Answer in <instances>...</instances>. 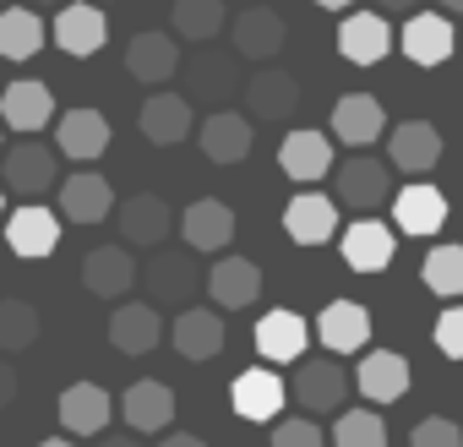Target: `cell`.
<instances>
[{"label":"cell","mask_w":463,"mask_h":447,"mask_svg":"<svg viewBox=\"0 0 463 447\" xmlns=\"http://www.w3.org/2000/svg\"><path fill=\"white\" fill-rule=\"evenodd\" d=\"M354 387H360L371 404H398V398L409 393V360H403L398 349H371V355H360Z\"/></svg>","instance_id":"cell-28"},{"label":"cell","mask_w":463,"mask_h":447,"mask_svg":"<svg viewBox=\"0 0 463 447\" xmlns=\"http://www.w3.org/2000/svg\"><path fill=\"white\" fill-rule=\"evenodd\" d=\"M137 126H142V137H147V142L169 147V142H185V137H191L196 115H191V99H185V93H153V99L142 104Z\"/></svg>","instance_id":"cell-32"},{"label":"cell","mask_w":463,"mask_h":447,"mask_svg":"<svg viewBox=\"0 0 463 447\" xmlns=\"http://www.w3.org/2000/svg\"><path fill=\"white\" fill-rule=\"evenodd\" d=\"M109 207H115V185H109L104 175H93V169L66 175L61 213H66L71 224H99V218H109Z\"/></svg>","instance_id":"cell-34"},{"label":"cell","mask_w":463,"mask_h":447,"mask_svg":"<svg viewBox=\"0 0 463 447\" xmlns=\"http://www.w3.org/2000/svg\"><path fill=\"white\" fill-rule=\"evenodd\" d=\"M284 235L295 246H327L338 241V202L327 191H295L284 207Z\"/></svg>","instance_id":"cell-5"},{"label":"cell","mask_w":463,"mask_h":447,"mask_svg":"<svg viewBox=\"0 0 463 447\" xmlns=\"http://www.w3.org/2000/svg\"><path fill=\"white\" fill-rule=\"evenodd\" d=\"M0 126H12L17 137H33L44 126H55V93L39 77H17L0 93Z\"/></svg>","instance_id":"cell-6"},{"label":"cell","mask_w":463,"mask_h":447,"mask_svg":"<svg viewBox=\"0 0 463 447\" xmlns=\"http://www.w3.org/2000/svg\"><path fill=\"white\" fill-rule=\"evenodd\" d=\"M349 387H354V376L338 366V355H322V360H306L300 371H295V382H289V393H295V404L300 409H311V414H327V409H344V398H349Z\"/></svg>","instance_id":"cell-3"},{"label":"cell","mask_w":463,"mask_h":447,"mask_svg":"<svg viewBox=\"0 0 463 447\" xmlns=\"http://www.w3.org/2000/svg\"><path fill=\"white\" fill-rule=\"evenodd\" d=\"M420 279H425L430 295H441V300H463V246H430Z\"/></svg>","instance_id":"cell-38"},{"label":"cell","mask_w":463,"mask_h":447,"mask_svg":"<svg viewBox=\"0 0 463 447\" xmlns=\"http://www.w3.org/2000/svg\"><path fill=\"white\" fill-rule=\"evenodd\" d=\"M333 191H338L333 202L354 207L360 218H376V207L398 196V191H392V164H382V158H371V153L344 158V164L333 169Z\"/></svg>","instance_id":"cell-1"},{"label":"cell","mask_w":463,"mask_h":447,"mask_svg":"<svg viewBox=\"0 0 463 447\" xmlns=\"http://www.w3.org/2000/svg\"><path fill=\"white\" fill-rule=\"evenodd\" d=\"M392 28H387V17H371V12H349L344 23H338V55L349 61V66H382L387 55H392Z\"/></svg>","instance_id":"cell-15"},{"label":"cell","mask_w":463,"mask_h":447,"mask_svg":"<svg viewBox=\"0 0 463 447\" xmlns=\"http://www.w3.org/2000/svg\"><path fill=\"white\" fill-rule=\"evenodd\" d=\"M387 164L403 169V175H414V180L430 175L441 164V131L430 120H398L387 131Z\"/></svg>","instance_id":"cell-8"},{"label":"cell","mask_w":463,"mask_h":447,"mask_svg":"<svg viewBox=\"0 0 463 447\" xmlns=\"http://www.w3.org/2000/svg\"><path fill=\"white\" fill-rule=\"evenodd\" d=\"M382 12H420V0H376Z\"/></svg>","instance_id":"cell-46"},{"label":"cell","mask_w":463,"mask_h":447,"mask_svg":"<svg viewBox=\"0 0 463 447\" xmlns=\"http://www.w3.org/2000/svg\"><path fill=\"white\" fill-rule=\"evenodd\" d=\"M235 55L241 61H273L279 50H284V39H289V23L273 12V6H251V12H241L235 17Z\"/></svg>","instance_id":"cell-24"},{"label":"cell","mask_w":463,"mask_h":447,"mask_svg":"<svg viewBox=\"0 0 463 447\" xmlns=\"http://www.w3.org/2000/svg\"><path fill=\"white\" fill-rule=\"evenodd\" d=\"M223 0H175V33L191 44H213L223 33Z\"/></svg>","instance_id":"cell-37"},{"label":"cell","mask_w":463,"mask_h":447,"mask_svg":"<svg viewBox=\"0 0 463 447\" xmlns=\"http://www.w3.org/2000/svg\"><path fill=\"white\" fill-rule=\"evenodd\" d=\"M99 447H142V442H137V436H104Z\"/></svg>","instance_id":"cell-47"},{"label":"cell","mask_w":463,"mask_h":447,"mask_svg":"<svg viewBox=\"0 0 463 447\" xmlns=\"http://www.w3.org/2000/svg\"><path fill=\"white\" fill-rule=\"evenodd\" d=\"M126 71L147 88H164L175 71H180V44L169 33H137L126 44Z\"/></svg>","instance_id":"cell-31"},{"label":"cell","mask_w":463,"mask_h":447,"mask_svg":"<svg viewBox=\"0 0 463 447\" xmlns=\"http://www.w3.org/2000/svg\"><path fill=\"white\" fill-rule=\"evenodd\" d=\"M306 344H311V322L300 311H289V306H279V311H268L257 322V355L262 360H300Z\"/></svg>","instance_id":"cell-33"},{"label":"cell","mask_w":463,"mask_h":447,"mask_svg":"<svg viewBox=\"0 0 463 447\" xmlns=\"http://www.w3.org/2000/svg\"><path fill=\"white\" fill-rule=\"evenodd\" d=\"M50 44V28L33 6H6L0 12V61H33Z\"/></svg>","instance_id":"cell-36"},{"label":"cell","mask_w":463,"mask_h":447,"mask_svg":"<svg viewBox=\"0 0 463 447\" xmlns=\"http://www.w3.org/2000/svg\"><path fill=\"white\" fill-rule=\"evenodd\" d=\"M436 6H441V12H463V0H436Z\"/></svg>","instance_id":"cell-50"},{"label":"cell","mask_w":463,"mask_h":447,"mask_svg":"<svg viewBox=\"0 0 463 447\" xmlns=\"http://www.w3.org/2000/svg\"><path fill=\"white\" fill-rule=\"evenodd\" d=\"M0 218H6V185H0Z\"/></svg>","instance_id":"cell-51"},{"label":"cell","mask_w":463,"mask_h":447,"mask_svg":"<svg viewBox=\"0 0 463 447\" xmlns=\"http://www.w3.org/2000/svg\"><path fill=\"white\" fill-rule=\"evenodd\" d=\"M180 235L191 252H223L229 241H235V207L218 202V196H202L180 213Z\"/></svg>","instance_id":"cell-20"},{"label":"cell","mask_w":463,"mask_h":447,"mask_svg":"<svg viewBox=\"0 0 463 447\" xmlns=\"http://www.w3.org/2000/svg\"><path fill=\"white\" fill-rule=\"evenodd\" d=\"M229 404H235L241 420L268 425V420H279V409H284V376L268 371V366H251V371H241L235 382H229Z\"/></svg>","instance_id":"cell-14"},{"label":"cell","mask_w":463,"mask_h":447,"mask_svg":"<svg viewBox=\"0 0 463 447\" xmlns=\"http://www.w3.org/2000/svg\"><path fill=\"white\" fill-rule=\"evenodd\" d=\"M115 218H120V235H126V246H131V252H158V246L169 241V230H175L169 202H164V196H153V191L126 196V202L115 207Z\"/></svg>","instance_id":"cell-4"},{"label":"cell","mask_w":463,"mask_h":447,"mask_svg":"<svg viewBox=\"0 0 463 447\" xmlns=\"http://www.w3.org/2000/svg\"><path fill=\"white\" fill-rule=\"evenodd\" d=\"M147 290H153V306H185L196 295V262L180 257V252H153L147 262Z\"/></svg>","instance_id":"cell-35"},{"label":"cell","mask_w":463,"mask_h":447,"mask_svg":"<svg viewBox=\"0 0 463 447\" xmlns=\"http://www.w3.org/2000/svg\"><path fill=\"white\" fill-rule=\"evenodd\" d=\"M109 344L120 355H147L164 344V317L153 300H120V311L109 317Z\"/></svg>","instance_id":"cell-22"},{"label":"cell","mask_w":463,"mask_h":447,"mask_svg":"<svg viewBox=\"0 0 463 447\" xmlns=\"http://www.w3.org/2000/svg\"><path fill=\"white\" fill-rule=\"evenodd\" d=\"M169 344L185 355V360H213L218 349H223V317H218V306H185L180 317H175V328H169Z\"/></svg>","instance_id":"cell-25"},{"label":"cell","mask_w":463,"mask_h":447,"mask_svg":"<svg viewBox=\"0 0 463 447\" xmlns=\"http://www.w3.org/2000/svg\"><path fill=\"white\" fill-rule=\"evenodd\" d=\"M392 224H398V235H414V241L436 235L441 224H447V196H441V185L409 180V185L392 196Z\"/></svg>","instance_id":"cell-10"},{"label":"cell","mask_w":463,"mask_h":447,"mask_svg":"<svg viewBox=\"0 0 463 447\" xmlns=\"http://www.w3.org/2000/svg\"><path fill=\"white\" fill-rule=\"evenodd\" d=\"M202 153H207V164H246L251 158V120L235 109H213L202 120Z\"/></svg>","instance_id":"cell-29"},{"label":"cell","mask_w":463,"mask_h":447,"mask_svg":"<svg viewBox=\"0 0 463 447\" xmlns=\"http://www.w3.org/2000/svg\"><path fill=\"white\" fill-rule=\"evenodd\" d=\"M28 6H61V0H28Z\"/></svg>","instance_id":"cell-52"},{"label":"cell","mask_w":463,"mask_h":447,"mask_svg":"<svg viewBox=\"0 0 463 447\" xmlns=\"http://www.w3.org/2000/svg\"><path fill=\"white\" fill-rule=\"evenodd\" d=\"M338 252L354 273H382L398 257V230H387L382 218H354L349 230L338 235Z\"/></svg>","instance_id":"cell-11"},{"label":"cell","mask_w":463,"mask_h":447,"mask_svg":"<svg viewBox=\"0 0 463 447\" xmlns=\"http://www.w3.org/2000/svg\"><path fill=\"white\" fill-rule=\"evenodd\" d=\"M39 344V306L0 300V355H23Z\"/></svg>","instance_id":"cell-39"},{"label":"cell","mask_w":463,"mask_h":447,"mask_svg":"<svg viewBox=\"0 0 463 447\" xmlns=\"http://www.w3.org/2000/svg\"><path fill=\"white\" fill-rule=\"evenodd\" d=\"M241 93V55H196L185 66V99L191 104H229Z\"/></svg>","instance_id":"cell-21"},{"label":"cell","mask_w":463,"mask_h":447,"mask_svg":"<svg viewBox=\"0 0 463 447\" xmlns=\"http://www.w3.org/2000/svg\"><path fill=\"white\" fill-rule=\"evenodd\" d=\"M0 153H6V142H0Z\"/></svg>","instance_id":"cell-53"},{"label":"cell","mask_w":463,"mask_h":447,"mask_svg":"<svg viewBox=\"0 0 463 447\" xmlns=\"http://www.w3.org/2000/svg\"><path fill=\"white\" fill-rule=\"evenodd\" d=\"M279 169H284L289 180H300V185L322 180V175L333 169V147H327V131L295 126V131L284 137V147H279Z\"/></svg>","instance_id":"cell-27"},{"label":"cell","mask_w":463,"mask_h":447,"mask_svg":"<svg viewBox=\"0 0 463 447\" xmlns=\"http://www.w3.org/2000/svg\"><path fill=\"white\" fill-rule=\"evenodd\" d=\"M387 131H392V126H387V109H382L376 93H344V99L333 104V137H338V142L371 147V142L387 137Z\"/></svg>","instance_id":"cell-19"},{"label":"cell","mask_w":463,"mask_h":447,"mask_svg":"<svg viewBox=\"0 0 463 447\" xmlns=\"http://www.w3.org/2000/svg\"><path fill=\"white\" fill-rule=\"evenodd\" d=\"M436 349H441L447 360H463V306H458V300L436 317Z\"/></svg>","instance_id":"cell-43"},{"label":"cell","mask_w":463,"mask_h":447,"mask_svg":"<svg viewBox=\"0 0 463 447\" xmlns=\"http://www.w3.org/2000/svg\"><path fill=\"white\" fill-rule=\"evenodd\" d=\"M50 39H55L61 55H99L104 39H109V23H104V12L93 0H66V12L55 17Z\"/></svg>","instance_id":"cell-17"},{"label":"cell","mask_w":463,"mask_h":447,"mask_svg":"<svg viewBox=\"0 0 463 447\" xmlns=\"http://www.w3.org/2000/svg\"><path fill=\"white\" fill-rule=\"evenodd\" d=\"M333 447H387V420L376 409H344L333 420Z\"/></svg>","instance_id":"cell-40"},{"label":"cell","mask_w":463,"mask_h":447,"mask_svg":"<svg viewBox=\"0 0 463 447\" xmlns=\"http://www.w3.org/2000/svg\"><path fill=\"white\" fill-rule=\"evenodd\" d=\"M246 109L251 120H284L300 109V82L279 66H262L257 77H246Z\"/></svg>","instance_id":"cell-26"},{"label":"cell","mask_w":463,"mask_h":447,"mask_svg":"<svg viewBox=\"0 0 463 447\" xmlns=\"http://www.w3.org/2000/svg\"><path fill=\"white\" fill-rule=\"evenodd\" d=\"M398 50L414 61V66H441L447 55H452V23L447 17H436V12H414L409 23H403V33H398Z\"/></svg>","instance_id":"cell-30"},{"label":"cell","mask_w":463,"mask_h":447,"mask_svg":"<svg viewBox=\"0 0 463 447\" xmlns=\"http://www.w3.org/2000/svg\"><path fill=\"white\" fill-rule=\"evenodd\" d=\"M137 279H142V268H137L131 246H93L82 257V284L99 300H126L137 290Z\"/></svg>","instance_id":"cell-7"},{"label":"cell","mask_w":463,"mask_h":447,"mask_svg":"<svg viewBox=\"0 0 463 447\" xmlns=\"http://www.w3.org/2000/svg\"><path fill=\"white\" fill-rule=\"evenodd\" d=\"M115 409H120V404H109V393H104L99 382H71V387L61 393V404H55L66 436H104Z\"/></svg>","instance_id":"cell-16"},{"label":"cell","mask_w":463,"mask_h":447,"mask_svg":"<svg viewBox=\"0 0 463 447\" xmlns=\"http://www.w3.org/2000/svg\"><path fill=\"white\" fill-rule=\"evenodd\" d=\"M317 6H322V12H349L354 0H317Z\"/></svg>","instance_id":"cell-48"},{"label":"cell","mask_w":463,"mask_h":447,"mask_svg":"<svg viewBox=\"0 0 463 447\" xmlns=\"http://www.w3.org/2000/svg\"><path fill=\"white\" fill-rule=\"evenodd\" d=\"M39 447H77V442H71V436H44Z\"/></svg>","instance_id":"cell-49"},{"label":"cell","mask_w":463,"mask_h":447,"mask_svg":"<svg viewBox=\"0 0 463 447\" xmlns=\"http://www.w3.org/2000/svg\"><path fill=\"white\" fill-rule=\"evenodd\" d=\"M409 447H463V425L447 414H425V420H414Z\"/></svg>","instance_id":"cell-41"},{"label":"cell","mask_w":463,"mask_h":447,"mask_svg":"<svg viewBox=\"0 0 463 447\" xmlns=\"http://www.w3.org/2000/svg\"><path fill=\"white\" fill-rule=\"evenodd\" d=\"M55 169H61L55 147H44V142H33V137H23L17 147L0 153V185L17 191V196H39V191H50V185H55Z\"/></svg>","instance_id":"cell-2"},{"label":"cell","mask_w":463,"mask_h":447,"mask_svg":"<svg viewBox=\"0 0 463 447\" xmlns=\"http://www.w3.org/2000/svg\"><path fill=\"white\" fill-rule=\"evenodd\" d=\"M317 338L322 355H360L371 344V311L360 300H327L317 317Z\"/></svg>","instance_id":"cell-13"},{"label":"cell","mask_w":463,"mask_h":447,"mask_svg":"<svg viewBox=\"0 0 463 447\" xmlns=\"http://www.w3.org/2000/svg\"><path fill=\"white\" fill-rule=\"evenodd\" d=\"M207 295L218 311H246L262 300V268L251 257H218L207 268Z\"/></svg>","instance_id":"cell-9"},{"label":"cell","mask_w":463,"mask_h":447,"mask_svg":"<svg viewBox=\"0 0 463 447\" xmlns=\"http://www.w3.org/2000/svg\"><path fill=\"white\" fill-rule=\"evenodd\" d=\"M6 246H12L17 257H28V262L50 257V252L61 246V213H50V207H39V202H23V207L6 218Z\"/></svg>","instance_id":"cell-18"},{"label":"cell","mask_w":463,"mask_h":447,"mask_svg":"<svg viewBox=\"0 0 463 447\" xmlns=\"http://www.w3.org/2000/svg\"><path fill=\"white\" fill-rule=\"evenodd\" d=\"M17 393H23V376H17V366H6V355H0V409H12Z\"/></svg>","instance_id":"cell-44"},{"label":"cell","mask_w":463,"mask_h":447,"mask_svg":"<svg viewBox=\"0 0 463 447\" xmlns=\"http://www.w3.org/2000/svg\"><path fill=\"white\" fill-rule=\"evenodd\" d=\"M109 120H104V109H66V115H55V147L66 153V158H77V164H93V158H104L109 153Z\"/></svg>","instance_id":"cell-12"},{"label":"cell","mask_w":463,"mask_h":447,"mask_svg":"<svg viewBox=\"0 0 463 447\" xmlns=\"http://www.w3.org/2000/svg\"><path fill=\"white\" fill-rule=\"evenodd\" d=\"M158 447H207V442H202L196 431H164V442H158Z\"/></svg>","instance_id":"cell-45"},{"label":"cell","mask_w":463,"mask_h":447,"mask_svg":"<svg viewBox=\"0 0 463 447\" xmlns=\"http://www.w3.org/2000/svg\"><path fill=\"white\" fill-rule=\"evenodd\" d=\"M268 447H322V425L306 420V414H300V420H279Z\"/></svg>","instance_id":"cell-42"},{"label":"cell","mask_w":463,"mask_h":447,"mask_svg":"<svg viewBox=\"0 0 463 447\" xmlns=\"http://www.w3.org/2000/svg\"><path fill=\"white\" fill-rule=\"evenodd\" d=\"M120 414L137 436H153V431H169L175 425V387L169 382H131L120 393Z\"/></svg>","instance_id":"cell-23"}]
</instances>
